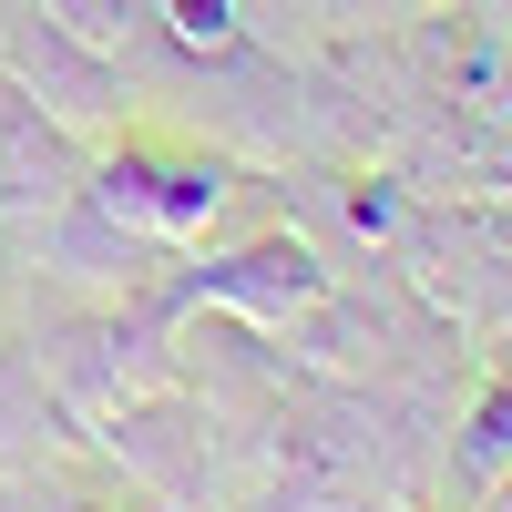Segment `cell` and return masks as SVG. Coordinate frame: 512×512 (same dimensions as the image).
Instances as JSON below:
<instances>
[{
	"mask_svg": "<svg viewBox=\"0 0 512 512\" xmlns=\"http://www.w3.org/2000/svg\"><path fill=\"white\" fill-rule=\"evenodd\" d=\"M82 195H93L103 216H123L134 236H154L164 256H185V246H205V226L226 216L236 164H226V154H205V144L113 134V144H93V164H82Z\"/></svg>",
	"mask_w": 512,
	"mask_h": 512,
	"instance_id": "obj_1",
	"label": "cell"
},
{
	"mask_svg": "<svg viewBox=\"0 0 512 512\" xmlns=\"http://www.w3.org/2000/svg\"><path fill=\"white\" fill-rule=\"evenodd\" d=\"M0 72H11L62 134H82V144H113L123 134V62L93 52V41H72L52 11H31V0L0 11Z\"/></svg>",
	"mask_w": 512,
	"mask_h": 512,
	"instance_id": "obj_2",
	"label": "cell"
},
{
	"mask_svg": "<svg viewBox=\"0 0 512 512\" xmlns=\"http://www.w3.org/2000/svg\"><path fill=\"white\" fill-rule=\"evenodd\" d=\"M185 308H226L246 328H287V318L328 308V256L308 236H256V246L205 256V267H185V277L154 287V318H185Z\"/></svg>",
	"mask_w": 512,
	"mask_h": 512,
	"instance_id": "obj_3",
	"label": "cell"
},
{
	"mask_svg": "<svg viewBox=\"0 0 512 512\" xmlns=\"http://www.w3.org/2000/svg\"><path fill=\"white\" fill-rule=\"evenodd\" d=\"M82 164H93V144L62 134V123L0 72V226H41L62 195H82Z\"/></svg>",
	"mask_w": 512,
	"mask_h": 512,
	"instance_id": "obj_4",
	"label": "cell"
},
{
	"mask_svg": "<svg viewBox=\"0 0 512 512\" xmlns=\"http://www.w3.org/2000/svg\"><path fill=\"white\" fill-rule=\"evenodd\" d=\"M31 236L52 246L72 277H93V287H113V297H154V287H164L154 267H175V256H164L154 236H134L123 216H103L93 195H62V205H52V216H41Z\"/></svg>",
	"mask_w": 512,
	"mask_h": 512,
	"instance_id": "obj_5",
	"label": "cell"
},
{
	"mask_svg": "<svg viewBox=\"0 0 512 512\" xmlns=\"http://www.w3.org/2000/svg\"><path fill=\"white\" fill-rule=\"evenodd\" d=\"M31 11H52L72 41H93V52H113V62H134L144 41H164L154 31V0H31Z\"/></svg>",
	"mask_w": 512,
	"mask_h": 512,
	"instance_id": "obj_6",
	"label": "cell"
},
{
	"mask_svg": "<svg viewBox=\"0 0 512 512\" xmlns=\"http://www.w3.org/2000/svg\"><path fill=\"white\" fill-rule=\"evenodd\" d=\"M512 472V369L492 379V390L472 400V420H461V482H472V492H492Z\"/></svg>",
	"mask_w": 512,
	"mask_h": 512,
	"instance_id": "obj_7",
	"label": "cell"
},
{
	"mask_svg": "<svg viewBox=\"0 0 512 512\" xmlns=\"http://www.w3.org/2000/svg\"><path fill=\"white\" fill-rule=\"evenodd\" d=\"M482 502H492V512H512V472H502V482H492V492H482Z\"/></svg>",
	"mask_w": 512,
	"mask_h": 512,
	"instance_id": "obj_8",
	"label": "cell"
},
{
	"mask_svg": "<svg viewBox=\"0 0 512 512\" xmlns=\"http://www.w3.org/2000/svg\"><path fill=\"white\" fill-rule=\"evenodd\" d=\"M52 512H113V502H72V492H62V502H52Z\"/></svg>",
	"mask_w": 512,
	"mask_h": 512,
	"instance_id": "obj_9",
	"label": "cell"
},
{
	"mask_svg": "<svg viewBox=\"0 0 512 512\" xmlns=\"http://www.w3.org/2000/svg\"><path fill=\"white\" fill-rule=\"evenodd\" d=\"M0 277H11V236H0Z\"/></svg>",
	"mask_w": 512,
	"mask_h": 512,
	"instance_id": "obj_10",
	"label": "cell"
}]
</instances>
